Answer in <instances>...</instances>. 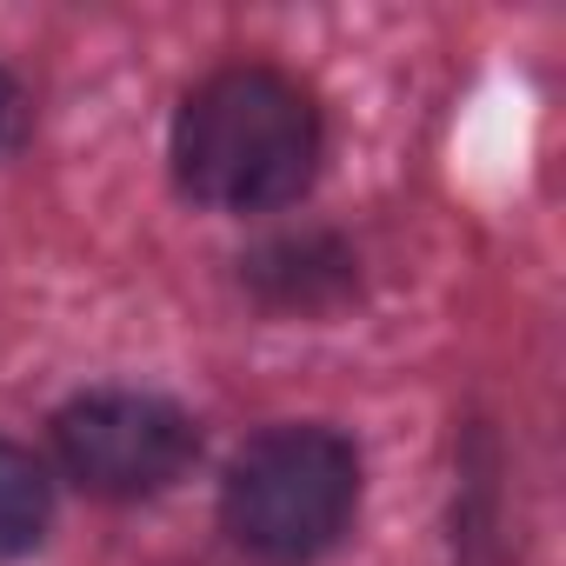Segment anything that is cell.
I'll list each match as a JSON object with an SVG mask.
<instances>
[{"label":"cell","instance_id":"cell-3","mask_svg":"<svg viewBox=\"0 0 566 566\" xmlns=\"http://www.w3.org/2000/svg\"><path fill=\"white\" fill-rule=\"evenodd\" d=\"M54 453L67 480L94 500H154L193 467L200 427L167 394L94 387L54 413Z\"/></svg>","mask_w":566,"mask_h":566},{"label":"cell","instance_id":"cell-5","mask_svg":"<svg viewBox=\"0 0 566 566\" xmlns=\"http://www.w3.org/2000/svg\"><path fill=\"white\" fill-rule=\"evenodd\" d=\"M54 520V486H48V467L21 447V440H0V566L21 559L41 546Z\"/></svg>","mask_w":566,"mask_h":566},{"label":"cell","instance_id":"cell-6","mask_svg":"<svg viewBox=\"0 0 566 566\" xmlns=\"http://www.w3.org/2000/svg\"><path fill=\"white\" fill-rule=\"evenodd\" d=\"M28 140V94H21V81L0 67V154H14Z\"/></svg>","mask_w":566,"mask_h":566},{"label":"cell","instance_id":"cell-1","mask_svg":"<svg viewBox=\"0 0 566 566\" xmlns=\"http://www.w3.org/2000/svg\"><path fill=\"white\" fill-rule=\"evenodd\" d=\"M321 107L266 61L213 67L174 114V180L213 213H273L321 174Z\"/></svg>","mask_w":566,"mask_h":566},{"label":"cell","instance_id":"cell-4","mask_svg":"<svg viewBox=\"0 0 566 566\" xmlns=\"http://www.w3.org/2000/svg\"><path fill=\"white\" fill-rule=\"evenodd\" d=\"M247 294L273 314H334L360 294V260L340 233L301 227V233H273L240 260Z\"/></svg>","mask_w":566,"mask_h":566},{"label":"cell","instance_id":"cell-2","mask_svg":"<svg viewBox=\"0 0 566 566\" xmlns=\"http://www.w3.org/2000/svg\"><path fill=\"white\" fill-rule=\"evenodd\" d=\"M360 513V453L347 433L287 420L253 433L220 480V526L266 566H307Z\"/></svg>","mask_w":566,"mask_h":566}]
</instances>
